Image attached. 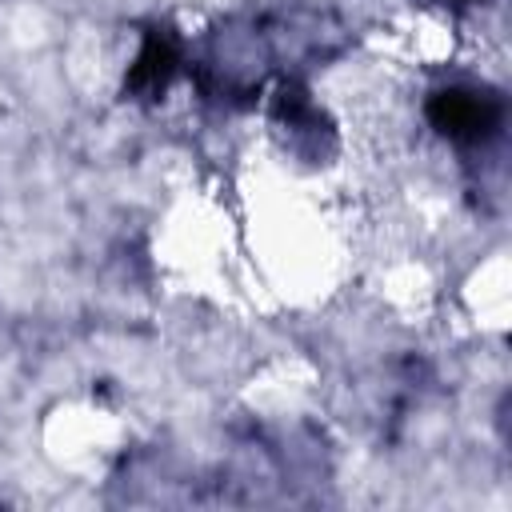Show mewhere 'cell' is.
Masks as SVG:
<instances>
[{
  "instance_id": "1",
  "label": "cell",
  "mask_w": 512,
  "mask_h": 512,
  "mask_svg": "<svg viewBox=\"0 0 512 512\" xmlns=\"http://www.w3.org/2000/svg\"><path fill=\"white\" fill-rule=\"evenodd\" d=\"M428 116H432V124H436L444 136H452V140H484V136L500 124L496 100L476 96V92H464V88H452V92L432 96Z\"/></svg>"
},
{
  "instance_id": "2",
  "label": "cell",
  "mask_w": 512,
  "mask_h": 512,
  "mask_svg": "<svg viewBox=\"0 0 512 512\" xmlns=\"http://www.w3.org/2000/svg\"><path fill=\"white\" fill-rule=\"evenodd\" d=\"M172 68H176V48L168 44V36H156L152 32L144 40L136 64H132V84H140V88H164L168 76H172Z\"/></svg>"
}]
</instances>
